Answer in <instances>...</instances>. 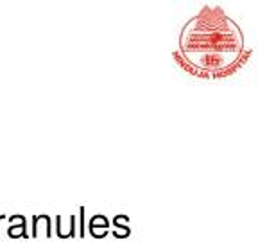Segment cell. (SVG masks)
Segmentation results:
<instances>
[{
    "mask_svg": "<svg viewBox=\"0 0 258 242\" xmlns=\"http://www.w3.org/2000/svg\"><path fill=\"white\" fill-rule=\"evenodd\" d=\"M2 219H6V217H4V215H0V221H2Z\"/></svg>",
    "mask_w": 258,
    "mask_h": 242,
    "instance_id": "30bf717a",
    "label": "cell"
},
{
    "mask_svg": "<svg viewBox=\"0 0 258 242\" xmlns=\"http://www.w3.org/2000/svg\"><path fill=\"white\" fill-rule=\"evenodd\" d=\"M88 230H90V233H92V237H95V238H104L109 231V230H101V228H88Z\"/></svg>",
    "mask_w": 258,
    "mask_h": 242,
    "instance_id": "ba28073f",
    "label": "cell"
},
{
    "mask_svg": "<svg viewBox=\"0 0 258 242\" xmlns=\"http://www.w3.org/2000/svg\"><path fill=\"white\" fill-rule=\"evenodd\" d=\"M8 235L11 238H20V237L29 238V235H27V222H24V224H11L8 228Z\"/></svg>",
    "mask_w": 258,
    "mask_h": 242,
    "instance_id": "3957f363",
    "label": "cell"
},
{
    "mask_svg": "<svg viewBox=\"0 0 258 242\" xmlns=\"http://www.w3.org/2000/svg\"><path fill=\"white\" fill-rule=\"evenodd\" d=\"M131 235V228L129 226H115L113 228V237H117V238H125Z\"/></svg>",
    "mask_w": 258,
    "mask_h": 242,
    "instance_id": "8992f818",
    "label": "cell"
},
{
    "mask_svg": "<svg viewBox=\"0 0 258 242\" xmlns=\"http://www.w3.org/2000/svg\"><path fill=\"white\" fill-rule=\"evenodd\" d=\"M88 228H101V230H109V221H108V217H106V215H101V214L93 215V217L90 219Z\"/></svg>",
    "mask_w": 258,
    "mask_h": 242,
    "instance_id": "277c9868",
    "label": "cell"
},
{
    "mask_svg": "<svg viewBox=\"0 0 258 242\" xmlns=\"http://www.w3.org/2000/svg\"><path fill=\"white\" fill-rule=\"evenodd\" d=\"M113 226H129V217L127 215H115Z\"/></svg>",
    "mask_w": 258,
    "mask_h": 242,
    "instance_id": "52a82bcc",
    "label": "cell"
},
{
    "mask_svg": "<svg viewBox=\"0 0 258 242\" xmlns=\"http://www.w3.org/2000/svg\"><path fill=\"white\" fill-rule=\"evenodd\" d=\"M85 214H86V208L85 206H81L79 208V231H77V237H86V219H85Z\"/></svg>",
    "mask_w": 258,
    "mask_h": 242,
    "instance_id": "5b68a950",
    "label": "cell"
},
{
    "mask_svg": "<svg viewBox=\"0 0 258 242\" xmlns=\"http://www.w3.org/2000/svg\"><path fill=\"white\" fill-rule=\"evenodd\" d=\"M56 235L59 238H74V237H77L76 215H70V217L57 215V217H56Z\"/></svg>",
    "mask_w": 258,
    "mask_h": 242,
    "instance_id": "6da1fadb",
    "label": "cell"
},
{
    "mask_svg": "<svg viewBox=\"0 0 258 242\" xmlns=\"http://www.w3.org/2000/svg\"><path fill=\"white\" fill-rule=\"evenodd\" d=\"M32 237L50 238L52 237V222L48 215H34L32 217Z\"/></svg>",
    "mask_w": 258,
    "mask_h": 242,
    "instance_id": "7a4b0ae2",
    "label": "cell"
},
{
    "mask_svg": "<svg viewBox=\"0 0 258 242\" xmlns=\"http://www.w3.org/2000/svg\"><path fill=\"white\" fill-rule=\"evenodd\" d=\"M9 222H11V224H24V222H27V221H25L24 215H13V217H9Z\"/></svg>",
    "mask_w": 258,
    "mask_h": 242,
    "instance_id": "9c48e42d",
    "label": "cell"
}]
</instances>
